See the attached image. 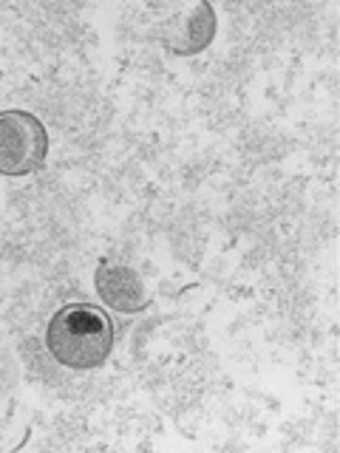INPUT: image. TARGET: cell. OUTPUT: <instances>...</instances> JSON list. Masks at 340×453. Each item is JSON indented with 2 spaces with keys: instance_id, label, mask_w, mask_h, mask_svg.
I'll return each instance as SVG.
<instances>
[{
  "instance_id": "277c9868",
  "label": "cell",
  "mask_w": 340,
  "mask_h": 453,
  "mask_svg": "<svg viewBox=\"0 0 340 453\" xmlns=\"http://www.w3.org/2000/svg\"><path fill=\"white\" fill-rule=\"evenodd\" d=\"M212 35H216V14L210 4H196L176 20H167L165 26V42L176 54H198L205 51Z\"/></svg>"
},
{
  "instance_id": "7a4b0ae2",
  "label": "cell",
  "mask_w": 340,
  "mask_h": 453,
  "mask_svg": "<svg viewBox=\"0 0 340 453\" xmlns=\"http://www.w3.org/2000/svg\"><path fill=\"white\" fill-rule=\"evenodd\" d=\"M49 134L35 113L0 111V173L28 176L46 165Z\"/></svg>"
},
{
  "instance_id": "3957f363",
  "label": "cell",
  "mask_w": 340,
  "mask_h": 453,
  "mask_svg": "<svg viewBox=\"0 0 340 453\" xmlns=\"http://www.w3.org/2000/svg\"><path fill=\"white\" fill-rule=\"evenodd\" d=\"M97 292L99 297L117 311H139L148 306V289L145 280L134 273L131 266L120 264H103L97 269Z\"/></svg>"
},
{
  "instance_id": "6da1fadb",
  "label": "cell",
  "mask_w": 340,
  "mask_h": 453,
  "mask_svg": "<svg viewBox=\"0 0 340 453\" xmlns=\"http://www.w3.org/2000/svg\"><path fill=\"white\" fill-rule=\"evenodd\" d=\"M46 349L66 368H99L113 349V323L94 303H68L49 320Z\"/></svg>"
}]
</instances>
